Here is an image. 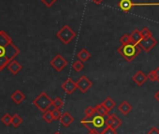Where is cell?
Listing matches in <instances>:
<instances>
[{
	"mask_svg": "<svg viewBox=\"0 0 159 134\" xmlns=\"http://www.w3.org/2000/svg\"><path fill=\"white\" fill-rule=\"evenodd\" d=\"M19 53L20 50L13 44L12 39L4 30H0V72L7 68Z\"/></svg>",
	"mask_w": 159,
	"mask_h": 134,
	"instance_id": "obj_1",
	"label": "cell"
},
{
	"mask_svg": "<svg viewBox=\"0 0 159 134\" xmlns=\"http://www.w3.org/2000/svg\"><path fill=\"white\" fill-rule=\"evenodd\" d=\"M118 53L122 55L127 62H132L141 52V48L139 44H134L132 42L127 44H122L118 48Z\"/></svg>",
	"mask_w": 159,
	"mask_h": 134,
	"instance_id": "obj_2",
	"label": "cell"
},
{
	"mask_svg": "<svg viewBox=\"0 0 159 134\" xmlns=\"http://www.w3.org/2000/svg\"><path fill=\"white\" fill-rule=\"evenodd\" d=\"M33 104L42 113L50 110L51 106H52V99L48 96L47 93L41 92L35 99L33 100Z\"/></svg>",
	"mask_w": 159,
	"mask_h": 134,
	"instance_id": "obj_3",
	"label": "cell"
},
{
	"mask_svg": "<svg viewBox=\"0 0 159 134\" xmlns=\"http://www.w3.org/2000/svg\"><path fill=\"white\" fill-rule=\"evenodd\" d=\"M56 37L65 45H68L76 38V33L72 30V28L70 26L66 25L56 33Z\"/></svg>",
	"mask_w": 159,
	"mask_h": 134,
	"instance_id": "obj_4",
	"label": "cell"
},
{
	"mask_svg": "<svg viewBox=\"0 0 159 134\" xmlns=\"http://www.w3.org/2000/svg\"><path fill=\"white\" fill-rule=\"evenodd\" d=\"M147 6H159V2L157 3H135L132 0H120L118 3L119 9L125 12H129L134 7H147Z\"/></svg>",
	"mask_w": 159,
	"mask_h": 134,
	"instance_id": "obj_5",
	"label": "cell"
},
{
	"mask_svg": "<svg viewBox=\"0 0 159 134\" xmlns=\"http://www.w3.org/2000/svg\"><path fill=\"white\" fill-rule=\"evenodd\" d=\"M50 65L52 66V68L54 71H56L57 72H60L66 67L67 61L66 60V58L63 55L58 53L50 61Z\"/></svg>",
	"mask_w": 159,
	"mask_h": 134,
	"instance_id": "obj_6",
	"label": "cell"
},
{
	"mask_svg": "<svg viewBox=\"0 0 159 134\" xmlns=\"http://www.w3.org/2000/svg\"><path fill=\"white\" fill-rule=\"evenodd\" d=\"M76 83H77V85H78V89L84 94L86 93L93 85V83L85 75H83V76L80 77L79 80Z\"/></svg>",
	"mask_w": 159,
	"mask_h": 134,
	"instance_id": "obj_7",
	"label": "cell"
},
{
	"mask_svg": "<svg viewBox=\"0 0 159 134\" xmlns=\"http://www.w3.org/2000/svg\"><path fill=\"white\" fill-rule=\"evenodd\" d=\"M156 44H157V41H156V39L153 37L142 39L140 40V42L139 43V45L141 48V50H143L146 53H149L152 49H153L156 46Z\"/></svg>",
	"mask_w": 159,
	"mask_h": 134,
	"instance_id": "obj_8",
	"label": "cell"
},
{
	"mask_svg": "<svg viewBox=\"0 0 159 134\" xmlns=\"http://www.w3.org/2000/svg\"><path fill=\"white\" fill-rule=\"evenodd\" d=\"M62 89L68 95L73 94L77 89H78V85L77 83L72 79V78H67L61 85Z\"/></svg>",
	"mask_w": 159,
	"mask_h": 134,
	"instance_id": "obj_9",
	"label": "cell"
},
{
	"mask_svg": "<svg viewBox=\"0 0 159 134\" xmlns=\"http://www.w3.org/2000/svg\"><path fill=\"white\" fill-rule=\"evenodd\" d=\"M106 126H110V127L117 129L118 127H120L122 126V120L114 113L109 114L106 119Z\"/></svg>",
	"mask_w": 159,
	"mask_h": 134,
	"instance_id": "obj_10",
	"label": "cell"
},
{
	"mask_svg": "<svg viewBox=\"0 0 159 134\" xmlns=\"http://www.w3.org/2000/svg\"><path fill=\"white\" fill-rule=\"evenodd\" d=\"M148 80L147 74H145L142 71H138L133 76H132V81L138 85V86H141L143 85L146 81Z\"/></svg>",
	"mask_w": 159,
	"mask_h": 134,
	"instance_id": "obj_11",
	"label": "cell"
},
{
	"mask_svg": "<svg viewBox=\"0 0 159 134\" xmlns=\"http://www.w3.org/2000/svg\"><path fill=\"white\" fill-rule=\"evenodd\" d=\"M7 68H8V70L10 71V72L12 74V75H17L21 71H22V69H23V66L20 64V63H18L16 60H11L10 63H9V65L7 66Z\"/></svg>",
	"mask_w": 159,
	"mask_h": 134,
	"instance_id": "obj_12",
	"label": "cell"
},
{
	"mask_svg": "<svg viewBox=\"0 0 159 134\" xmlns=\"http://www.w3.org/2000/svg\"><path fill=\"white\" fill-rule=\"evenodd\" d=\"M60 122H61V124L64 127H69L74 122V118H73V116L69 113L66 112V113H62V116L60 118Z\"/></svg>",
	"mask_w": 159,
	"mask_h": 134,
	"instance_id": "obj_13",
	"label": "cell"
},
{
	"mask_svg": "<svg viewBox=\"0 0 159 134\" xmlns=\"http://www.w3.org/2000/svg\"><path fill=\"white\" fill-rule=\"evenodd\" d=\"M132 105L128 102V101H126V100H124V101H122L119 105H118V110L122 113V114H124V115H127L131 111H132Z\"/></svg>",
	"mask_w": 159,
	"mask_h": 134,
	"instance_id": "obj_14",
	"label": "cell"
},
{
	"mask_svg": "<svg viewBox=\"0 0 159 134\" xmlns=\"http://www.w3.org/2000/svg\"><path fill=\"white\" fill-rule=\"evenodd\" d=\"M11 100H12L14 103H16L17 105H19V104H21V103L25 100V94H24L22 91L16 90L14 93H12V95L11 96Z\"/></svg>",
	"mask_w": 159,
	"mask_h": 134,
	"instance_id": "obj_15",
	"label": "cell"
},
{
	"mask_svg": "<svg viewBox=\"0 0 159 134\" xmlns=\"http://www.w3.org/2000/svg\"><path fill=\"white\" fill-rule=\"evenodd\" d=\"M95 111H96V113L98 115H100V116H108L109 115V110L105 107V105L103 103H100V104H98L95 106Z\"/></svg>",
	"mask_w": 159,
	"mask_h": 134,
	"instance_id": "obj_16",
	"label": "cell"
},
{
	"mask_svg": "<svg viewBox=\"0 0 159 134\" xmlns=\"http://www.w3.org/2000/svg\"><path fill=\"white\" fill-rule=\"evenodd\" d=\"M77 57L84 63L91 58V53H89V51L87 49H82L77 53Z\"/></svg>",
	"mask_w": 159,
	"mask_h": 134,
	"instance_id": "obj_17",
	"label": "cell"
},
{
	"mask_svg": "<svg viewBox=\"0 0 159 134\" xmlns=\"http://www.w3.org/2000/svg\"><path fill=\"white\" fill-rule=\"evenodd\" d=\"M129 36H130L131 42L134 43V44H139L140 42V40L142 39V37H141V34H140V30H138V29H135Z\"/></svg>",
	"mask_w": 159,
	"mask_h": 134,
	"instance_id": "obj_18",
	"label": "cell"
},
{
	"mask_svg": "<svg viewBox=\"0 0 159 134\" xmlns=\"http://www.w3.org/2000/svg\"><path fill=\"white\" fill-rule=\"evenodd\" d=\"M93 124H94V127L95 128L103 127L106 125V120L104 119L103 116L97 115V116L93 117Z\"/></svg>",
	"mask_w": 159,
	"mask_h": 134,
	"instance_id": "obj_19",
	"label": "cell"
},
{
	"mask_svg": "<svg viewBox=\"0 0 159 134\" xmlns=\"http://www.w3.org/2000/svg\"><path fill=\"white\" fill-rule=\"evenodd\" d=\"M81 123H82L86 128H88L89 130L95 128V127H94V124H93V116H86V115H85V117H84V118L81 120Z\"/></svg>",
	"mask_w": 159,
	"mask_h": 134,
	"instance_id": "obj_20",
	"label": "cell"
},
{
	"mask_svg": "<svg viewBox=\"0 0 159 134\" xmlns=\"http://www.w3.org/2000/svg\"><path fill=\"white\" fill-rule=\"evenodd\" d=\"M84 62L81 61V60H77V61H75V62L72 64V69H73V71L76 72H82V71L84 70Z\"/></svg>",
	"mask_w": 159,
	"mask_h": 134,
	"instance_id": "obj_21",
	"label": "cell"
},
{
	"mask_svg": "<svg viewBox=\"0 0 159 134\" xmlns=\"http://www.w3.org/2000/svg\"><path fill=\"white\" fill-rule=\"evenodd\" d=\"M42 118H43V120H44L46 123H48V124H50V123H52V121H54V118H53V115H52V113L51 110H48V111L44 112L43 114H42Z\"/></svg>",
	"mask_w": 159,
	"mask_h": 134,
	"instance_id": "obj_22",
	"label": "cell"
},
{
	"mask_svg": "<svg viewBox=\"0 0 159 134\" xmlns=\"http://www.w3.org/2000/svg\"><path fill=\"white\" fill-rule=\"evenodd\" d=\"M102 103L105 105V107H106L109 111H111V110L115 107V105H116L115 101H114L111 98H110V97H108Z\"/></svg>",
	"mask_w": 159,
	"mask_h": 134,
	"instance_id": "obj_23",
	"label": "cell"
},
{
	"mask_svg": "<svg viewBox=\"0 0 159 134\" xmlns=\"http://www.w3.org/2000/svg\"><path fill=\"white\" fill-rule=\"evenodd\" d=\"M23 122H24V120H23V118H22L19 114L15 113V114H13V115H12L11 125H12L14 127H18L23 123Z\"/></svg>",
	"mask_w": 159,
	"mask_h": 134,
	"instance_id": "obj_24",
	"label": "cell"
},
{
	"mask_svg": "<svg viewBox=\"0 0 159 134\" xmlns=\"http://www.w3.org/2000/svg\"><path fill=\"white\" fill-rule=\"evenodd\" d=\"M64 105V101L63 99H61L60 98H55L53 100H52V106L55 108V109H61Z\"/></svg>",
	"mask_w": 159,
	"mask_h": 134,
	"instance_id": "obj_25",
	"label": "cell"
},
{
	"mask_svg": "<svg viewBox=\"0 0 159 134\" xmlns=\"http://www.w3.org/2000/svg\"><path fill=\"white\" fill-rule=\"evenodd\" d=\"M1 121L2 123L5 125V126H10L11 124V121H12V116L10 114V113H6L2 118H1Z\"/></svg>",
	"mask_w": 159,
	"mask_h": 134,
	"instance_id": "obj_26",
	"label": "cell"
},
{
	"mask_svg": "<svg viewBox=\"0 0 159 134\" xmlns=\"http://www.w3.org/2000/svg\"><path fill=\"white\" fill-rule=\"evenodd\" d=\"M140 34H141L142 39H146V38L152 37V34L151 30H150L148 27H143V28L140 30Z\"/></svg>",
	"mask_w": 159,
	"mask_h": 134,
	"instance_id": "obj_27",
	"label": "cell"
},
{
	"mask_svg": "<svg viewBox=\"0 0 159 134\" xmlns=\"http://www.w3.org/2000/svg\"><path fill=\"white\" fill-rule=\"evenodd\" d=\"M101 134H117V131L115 128H113L110 126H106L105 128L101 131Z\"/></svg>",
	"mask_w": 159,
	"mask_h": 134,
	"instance_id": "obj_28",
	"label": "cell"
},
{
	"mask_svg": "<svg viewBox=\"0 0 159 134\" xmlns=\"http://www.w3.org/2000/svg\"><path fill=\"white\" fill-rule=\"evenodd\" d=\"M120 42L121 44H127V43H130L131 40H130V36L128 34H124L121 38H120Z\"/></svg>",
	"mask_w": 159,
	"mask_h": 134,
	"instance_id": "obj_29",
	"label": "cell"
},
{
	"mask_svg": "<svg viewBox=\"0 0 159 134\" xmlns=\"http://www.w3.org/2000/svg\"><path fill=\"white\" fill-rule=\"evenodd\" d=\"M84 113L86 116H94L96 114V111H95V107H87L84 111Z\"/></svg>",
	"mask_w": 159,
	"mask_h": 134,
	"instance_id": "obj_30",
	"label": "cell"
},
{
	"mask_svg": "<svg viewBox=\"0 0 159 134\" xmlns=\"http://www.w3.org/2000/svg\"><path fill=\"white\" fill-rule=\"evenodd\" d=\"M52 115H53L54 120H58V119H60L61 116H62V113H61V112H60L59 109H55V108H54L53 110H52Z\"/></svg>",
	"mask_w": 159,
	"mask_h": 134,
	"instance_id": "obj_31",
	"label": "cell"
},
{
	"mask_svg": "<svg viewBox=\"0 0 159 134\" xmlns=\"http://www.w3.org/2000/svg\"><path fill=\"white\" fill-rule=\"evenodd\" d=\"M148 80H150L151 82H156V74H155V71H151L148 74H147Z\"/></svg>",
	"mask_w": 159,
	"mask_h": 134,
	"instance_id": "obj_32",
	"label": "cell"
},
{
	"mask_svg": "<svg viewBox=\"0 0 159 134\" xmlns=\"http://www.w3.org/2000/svg\"><path fill=\"white\" fill-rule=\"evenodd\" d=\"M40 1L47 7V8H51L53 6V4L55 2H57V0H40Z\"/></svg>",
	"mask_w": 159,
	"mask_h": 134,
	"instance_id": "obj_33",
	"label": "cell"
},
{
	"mask_svg": "<svg viewBox=\"0 0 159 134\" xmlns=\"http://www.w3.org/2000/svg\"><path fill=\"white\" fill-rule=\"evenodd\" d=\"M148 134H159V129L157 127H153L148 131Z\"/></svg>",
	"mask_w": 159,
	"mask_h": 134,
	"instance_id": "obj_34",
	"label": "cell"
},
{
	"mask_svg": "<svg viewBox=\"0 0 159 134\" xmlns=\"http://www.w3.org/2000/svg\"><path fill=\"white\" fill-rule=\"evenodd\" d=\"M89 134H101V132H98L97 130V128H93V129L89 130Z\"/></svg>",
	"mask_w": 159,
	"mask_h": 134,
	"instance_id": "obj_35",
	"label": "cell"
},
{
	"mask_svg": "<svg viewBox=\"0 0 159 134\" xmlns=\"http://www.w3.org/2000/svg\"><path fill=\"white\" fill-rule=\"evenodd\" d=\"M154 71H155V74H156V82L159 83V67H158V68H156Z\"/></svg>",
	"mask_w": 159,
	"mask_h": 134,
	"instance_id": "obj_36",
	"label": "cell"
},
{
	"mask_svg": "<svg viewBox=\"0 0 159 134\" xmlns=\"http://www.w3.org/2000/svg\"><path fill=\"white\" fill-rule=\"evenodd\" d=\"M154 99H156V100L159 102V90H158V91H157V92L154 94Z\"/></svg>",
	"mask_w": 159,
	"mask_h": 134,
	"instance_id": "obj_37",
	"label": "cell"
},
{
	"mask_svg": "<svg viewBox=\"0 0 159 134\" xmlns=\"http://www.w3.org/2000/svg\"><path fill=\"white\" fill-rule=\"evenodd\" d=\"M92 1H93L94 3H96V4L98 5V4H101V3L104 1V0H92Z\"/></svg>",
	"mask_w": 159,
	"mask_h": 134,
	"instance_id": "obj_38",
	"label": "cell"
},
{
	"mask_svg": "<svg viewBox=\"0 0 159 134\" xmlns=\"http://www.w3.org/2000/svg\"><path fill=\"white\" fill-rule=\"evenodd\" d=\"M53 134H62V133H60L59 131H55V132H53Z\"/></svg>",
	"mask_w": 159,
	"mask_h": 134,
	"instance_id": "obj_39",
	"label": "cell"
}]
</instances>
